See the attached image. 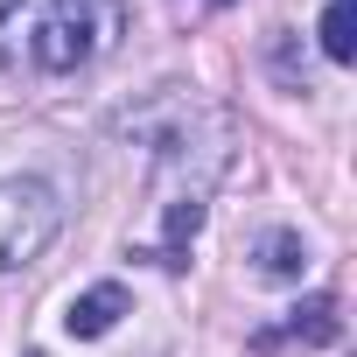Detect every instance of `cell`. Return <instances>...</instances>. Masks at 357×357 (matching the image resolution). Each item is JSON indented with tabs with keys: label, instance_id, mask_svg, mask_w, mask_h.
<instances>
[{
	"label": "cell",
	"instance_id": "obj_1",
	"mask_svg": "<svg viewBox=\"0 0 357 357\" xmlns=\"http://www.w3.org/2000/svg\"><path fill=\"white\" fill-rule=\"evenodd\" d=\"M119 133H133L147 147L161 211L168 204H211L218 175L231 161V119L225 112H204L190 98H154L140 112H119Z\"/></svg>",
	"mask_w": 357,
	"mask_h": 357
},
{
	"label": "cell",
	"instance_id": "obj_2",
	"mask_svg": "<svg viewBox=\"0 0 357 357\" xmlns=\"http://www.w3.org/2000/svg\"><path fill=\"white\" fill-rule=\"evenodd\" d=\"M126 36V0H0V63L70 77Z\"/></svg>",
	"mask_w": 357,
	"mask_h": 357
},
{
	"label": "cell",
	"instance_id": "obj_3",
	"mask_svg": "<svg viewBox=\"0 0 357 357\" xmlns=\"http://www.w3.org/2000/svg\"><path fill=\"white\" fill-rule=\"evenodd\" d=\"M63 231V204L43 175H0V273H22Z\"/></svg>",
	"mask_w": 357,
	"mask_h": 357
},
{
	"label": "cell",
	"instance_id": "obj_4",
	"mask_svg": "<svg viewBox=\"0 0 357 357\" xmlns=\"http://www.w3.org/2000/svg\"><path fill=\"white\" fill-rule=\"evenodd\" d=\"M119 315H133V294H126L119 280H98V287H84V294L63 308V329H70L77 343H98L105 329H119Z\"/></svg>",
	"mask_w": 357,
	"mask_h": 357
},
{
	"label": "cell",
	"instance_id": "obj_5",
	"mask_svg": "<svg viewBox=\"0 0 357 357\" xmlns=\"http://www.w3.org/2000/svg\"><path fill=\"white\" fill-rule=\"evenodd\" d=\"M280 336H301V343H336V336H343L336 294H308L301 308H287V322H280V329H266V336H259V350H266V343H280Z\"/></svg>",
	"mask_w": 357,
	"mask_h": 357
},
{
	"label": "cell",
	"instance_id": "obj_6",
	"mask_svg": "<svg viewBox=\"0 0 357 357\" xmlns=\"http://www.w3.org/2000/svg\"><path fill=\"white\" fill-rule=\"evenodd\" d=\"M252 259H259V280H301V273H308V245H301V231H287V225L259 231Z\"/></svg>",
	"mask_w": 357,
	"mask_h": 357
},
{
	"label": "cell",
	"instance_id": "obj_7",
	"mask_svg": "<svg viewBox=\"0 0 357 357\" xmlns=\"http://www.w3.org/2000/svg\"><path fill=\"white\" fill-rule=\"evenodd\" d=\"M315 36H322V56H329V63H350V56H357V8H350V0H329Z\"/></svg>",
	"mask_w": 357,
	"mask_h": 357
},
{
	"label": "cell",
	"instance_id": "obj_8",
	"mask_svg": "<svg viewBox=\"0 0 357 357\" xmlns=\"http://www.w3.org/2000/svg\"><path fill=\"white\" fill-rule=\"evenodd\" d=\"M29 357H43V350H29Z\"/></svg>",
	"mask_w": 357,
	"mask_h": 357
}]
</instances>
